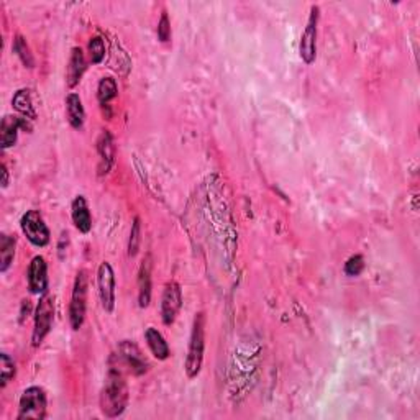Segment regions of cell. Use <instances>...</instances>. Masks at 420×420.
I'll return each mask as SVG.
<instances>
[{
  "mask_svg": "<svg viewBox=\"0 0 420 420\" xmlns=\"http://www.w3.org/2000/svg\"><path fill=\"white\" fill-rule=\"evenodd\" d=\"M28 314H30V301H23L22 302V315H20V324L25 322V319H28Z\"/></svg>",
  "mask_w": 420,
  "mask_h": 420,
  "instance_id": "28",
  "label": "cell"
},
{
  "mask_svg": "<svg viewBox=\"0 0 420 420\" xmlns=\"http://www.w3.org/2000/svg\"><path fill=\"white\" fill-rule=\"evenodd\" d=\"M119 358L122 359L123 365L127 366L135 376H143L144 373H148L149 370V365L147 358H144V354L142 353V350L133 342H128V340H123V342L119 345Z\"/></svg>",
  "mask_w": 420,
  "mask_h": 420,
  "instance_id": "11",
  "label": "cell"
},
{
  "mask_svg": "<svg viewBox=\"0 0 420 420\" xmlns=\"http://www.w3.org/2000/svg\"><path fill=\"white\" fill-rule=\"evenodd\" d=\"M13 53H15L18 58H20V61L23 63V66L25 68H35V58L33 53H31L30 46H28L27 40L23 38L22 35H15V38H13V45H12Z\"/></svg>",
  "mask_w": 420,
  "mask_h": 420,
  "instance_id": "22",
  "label": "cell"
},
{
  "mask_svg": "<svg viewBox=\"0 0 420 420\" xmlns=\"http://www.w3.org/2000/svg\"><path fill=\"white\" fill-rule=\"evenodd\" d=\"M15 237L3 233V235L0 237V273H7V269L12 266L13 258H15Z\"/></svg>",
  "mask_w": 420,
  "mask_h": 420,
  "instance_id": "20",
  "label": "cell"
},
{
  "mask_svg": "<svg viewBox=\"0 0 420 420\" xmlns=\"http://www.w3.org/2000/svg\"><path fill=\"white\" fill-rule=\"evenodd\" d=\"M71 217H73L74 227H76L81 233H84V235H87V233L92 230L91 209H89V204L84 195L74 197L71 204Z\"/></svg>",
  "mask_w": 420,
  "mask_h": 420,
  "instance_id": "13",
  "label": "cell"
},
{
  "mask_svg": "<svg viewBox=\"0 0 420 420\" xmlns=\"http://www.w3.org/2000/svg\"><path fill=\"white\" fill-rule=\"evenodd\" d=\"M156 33H158V40H160L161 43H167V41L171 40V22L166 12L161 13L160 22H158Z\"/></svg>",
  "mask_w": 420,
  "mask_h": 420,
  "instance_id": "27",
  "label": "cell"
},
{
  "mask_svg": "<svg viewBox=\"0 0 420 420\" xmlns=\"http://www.w3.org/2000/svg\"><path fill=\"white\" fill-rule=\"evenodd\" d=\"M128 386L125 376L119 366L112 365L107 371L104 387L100 393V410L105 417L117 419L120 417L128 405Z\"/></svg>",
  "mask_w": 420,
  "mask_h": 420,
  "instance_id": "1",
  "label": "cell"
},
{
  "mask_svg": "<svg viewBox=\"0 0 420 420\" xmlns=\"http://www.w3.org/2000/svg\"><path fill=\"white\" fill-rule=\"evenodd\" d=\"M97 151H99L100 165H99V172L100 174H107L110 171V167L114 166L115 161V144H114V137H112L109 130H104L100 133L99 140H97Z\"/></svg>",
  "mask_w": 420,
  "mask_h": 420,
  "instance_id": "15",
  "label": "cell"
},
{
  "mask_svg": "<svg viewBox=\"0 0 420 420\" xmlns=\"http://www.w3.org/2000/svg\"><path fill=\"white\" fill-rule=\"evenodd\" d=\"M48 400L40 386H30L22 393L18 403V420H43L46 417Z\"/></svg>",
  "mask_w": 420,
  "mask_h": 420,
  "instance_id": "4",
  "label": "cell"
},
{
  "mask_svg": "<svg viewBox=\"0 0 420 420\" xmlns=\"http://www.w3.org/2000/svg\"><path fill=\"white\" fill-rule=\"evenodd\" d=\"M27 281L31 294L43 296V294L48 292V264H46L43 256L38 255L30 261L27 271Z\"/></svg>",
  "mask_w": 420,
  "mask_h": 420,
  "instance_id": "10",
  "label": "cell"
},
{
  "mask_svg": "<svg viewBox=\"0 0 420 420\" xmlns=\"http://www.w3.org/2000/svg\"><path fill=\"white\" fill-rule=\"evenodd\" d=\"M151 256H147L142 261L138 273V306L144 309L151 302Z\"/></svg>",
  "mask_w": 420,
  "mask_h": 420,
  "instance_id": "14",
  "label": "cell"
},
{
  "mask_svg": "<svg viewBox=\"0 0 420 420\" xmlns=\"http://www.w3.org/2000/svg\"><path fill=\"white\" fill-rule=\"evenodd\" d=\"M86 309H87V273L86 269H81L76 274L73 284L71 304H69V324L74 332L81 330L86 320Z\"/></svg>",
  "mask_w": 420,
  "mask_h": 420,
  "instance_id": "3",
  "label": "cell"
},
{
  "mask_svg": "<svg viewBox=\"0 0 420 420\" xmlns=\"http://www.w3.org/2000/svg\"><path fill=\"white\" fill-rule=\"evenodd\" d=\"M0 365H2V376H0V389H6L8 382H10L13 377H15V361L8 357L7 353L0 354Z\"/></svg>",
  "mask_w": 420,
  "mask_h": 420,
  "instance_id": "24",
  "label": "cell"
},
{
  "mask_svg": "<svg viewBox=\"0 0 420 420\" xmlns=\"http://www.w3.org/2000/svg\"><path fill=\"white\" fill-rule=\"evenodd\" d=\"M20 228L27 240L36 248H45L50 245L51 233L48 225L45 223V218L38 210H27L20 218Z\"/></svg>",
  "mask_w": 420,
  "mask_h": 420,
  "instance_id": "6",
  "label": "cell"
},
{
  "mask_svg": "<svg viewBox=\"0 0 420 420\" xmlns=\"http://www.w3.org/2000/svg\"><path fill=\"white\" fill-rule=\"evenodd\" d=\"M66 117L68 122L74 130H81L86 122V110H84L81 96L71 92L66 97Z\"/></svg>",
  "mask_w": 420,
  "mask_h": 420,
  "instance_id": "18",
  "label": "cell"
},
{
  "mask_svg": "<svg viewBox=\"0 0 420 420\" xmlns=\"http://www.w3.org/2000/svg\"><path fill=\"white\" fill-rule=\"evenodd\" d=\"M54 324V301L48 292L40 296V302L35 310V327L31 333V343L33 347H40L48 337Z\"/></svg>",
  "mask_w": 420,
  "mask_h": 420,
  "instance_id": "5",
  "label": "cell"
},
{
  "mask_svg": "<svg viewBox=\"0 0 420 420\" xmlns=\"http://www.w3.org/2000/svg\"><path fill=\"white\" fill-rule=\"evenodd\" d=\"M97 287H99L100 304L105 312H114L115 309V273L109 261H104L97 271Z\"/></svg>",
  "mask_w": 420,
  "mask_h": 420,
  "instance_id": "9",
  "label": "cell"
},
{
  "mask_svg": "<svg viewBox=\"0 0 420 420\" xmlns=\"http://www.w3.org/2000/svg\"><path fill=\"white\" fill-rule=\"evenodd\" d=\"M117 96H119V86H117L115 79L110 76L102 77L99 81V86H97V99H99V104L102 107L109 105L110 100H114Z\"/></svg>",
  "mask_w": 420,
  "mask_h": 420,
  "instance_id": "21",
  "label": "cell"
},
{
  "mask_svg": "<svg viewBox=\"0 0 420 420\" xmlns=\"http://www.w3.org/2000/svg\"><path fill=\"white\" fill-rule=\"evenodd\" d=\"M0 170H2V188L6 189L7 186H8V183H10V174H8V170H7V166L3 165H0Z\"/></svg>",
  "mask_w": 420,
  "mask_h": 420,
  "instance_id": "29",
  "label": "cell"
},
{
  "mask_svg": "<svg viewBox=\"0 0 420 420\" xmlns=\"http://www.w3.org/2000/svg\"><path fill=\"white\" fill-rule=\"evenodd\" d=\"M343 271L350 278L359 276V274L365 271V258H363L361 255L350 256V258L347 260V263H345Z\"/></svg>",
  "mask_w": 420,
  "mask_h": 420,
  "instance_id": "26",
  "label": "cell"
},
{
  "mask_svg": "<svg viewBox=\"0 0 420 420\" xmlns=\"http://www.w3.org/2000/svg\"><path fill=\"white\" fill-rule=\"evenodd\" d=\"M183 307V289L179 283L170 281L166 284L161 297V320L165 325H172Z\"/></svg>",
  "mask_w": 420,
  "mask_h": 420,
  "instance_id": "8",
  "label": "cell"
},
{
  "mask_svg": "<svg viewBox=\"0 0 420 420\" xmlns=\"http://www.w3.org/2000/svg\"><path fill=\"white\" fill-rule=\"evenodd\" d=\"M204 352H205V314L204 312H197L193 320L188 357H186V361H184V371L189 380H194V377H197L200 375V370H202V363H204Z\"/></svg>",
  "mask_w": 420,
  "mask_h": 420,
  "instance_id": "2",
  "label": "cell"
},
{
  "mask_svg": "<svg viewBox=\"0 0 420 420\" xmlns=\"http://www.w3.org/2000/svg\"><path fill=\"white\" fill-rule=\"evenodd\" d=\"M319 18H320V7L312 6L310 15L307 20L306 30L301 36V45H299V54L301 59L307 66L314 64L317 58V35H319Z\"/></svg>",
  "mask_w": 420,
  "mask_h": 420,
  "instance_id": "7",
  "label": "cell"
},
{
  "mask_svg": "<svg viewBox=\"0 0 420 420\" xmlns=\"http://www.w3.org/2000/svg\"><path fill=\"white\" fill-rule=\"evenodd\" d=\"M20 130H28L31 132V123L30 120L25 119L22 115H7L3 117L2 125H0V147L2 149L12 148L17 143L18 132Z\"/></svg>",
  "mask_w": 420,
  "mask_h": 420,
  "instance_id": "12",
  "label": "cell"
},
{
  "mask_svg": "<svg viewBox=\"0 0 420 420\" xmlns=\"http://www.w3.org/2000/svg\"><path fill=\"white\" fill-rule=\"evenodd\" d=\"M89 58L92 64H100L105 59V43L100 36H94L89 41Z\"/></svg>",
  "mask_w": 420,
  "mask_h": 420,
  "instance_id": "25",
  "label": "cell"
},
{
  "mask_svg": "<svg viewBox=\"0 0 420 420\" xmlns=\"http://www.w3.org/2000/svg\"><path fill=\"white\" fill-rule=\"evenodd\" d=\"M144 340H147L149 352L153 353V357L160 361H166L170 358L171 350L170 345H167L166 338L163 337V333L160 330L155 329V327H148L147 332H144Z\"/></svg>",
  "mask_w": 420,
  "mask_h": 420,
  "instance_id": "17",
  "label": "cell"
},
{
  "mask_svg": "<svg viewBox=\"0 0 420 420\" xmlns=\"http://www.w3.org/2000/svg\"><path fill=\"white\" fill-rule=\"evenodd\" d=\"M140 245H142V220H140V217H135L132 223V232H130V238H128L130 258H135V256L138 255Z\"/></svg>",
  "mask_w": 420,
  "mask_h": 420,
  "instance_id": "23",
  "label": "cell"
},
{
  "mask_svg": "<svg viewBox=\"0 0 420 420\" xmlns=\"http://www.w3.org/2000/svg\"><path fill=\"white\" fill-rule=\"evenodd\" d=\"M12 105L13 109H15L22 117H25V119L28 120L36 119V110L33 107V100H31L30 89H20V91H17L12 99Z\"/></svg>",
  "mask_w": 420,
  "mask_h": 420,
  "instance_id": "19",
  "label": "cell"
},
{
  "mask_svg": "<svg viewBox=\"0 0 420 420\" xmlns=\"http://www.w3.org/2000/svg\"><path fill=\"white\" fill-rule=\"evenodd\" d=\"M86 58H84V53L81 48H73L71 50V56H69V63H68V71H66V84L69 89H74L81 82V79L86 73Z\"/></svg>",
  "mask_w": 420,
  "mask_h": 420,
  "instance_id": "16",
  "label": "cell"
}]
</instances>
